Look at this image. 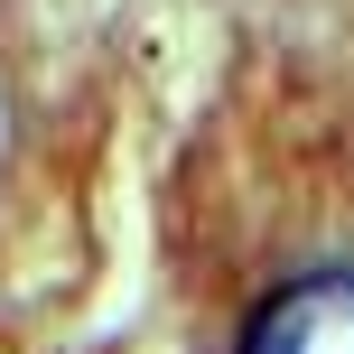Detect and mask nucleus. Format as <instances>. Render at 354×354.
I'll use <instances>...</instances> for the list:
<instances>
[{"mask_svg": "<svg viewBox=\"0 0 354 354\" xmlns=\"http://www.w3.org/2000/svg\"><path fill=\"white\" fill-rule=\"evenodd\" d=\"M243 354H354V270L289 280L280 299L252 317Z\"/></svg>", "mask_w": 354, "mask_h": 354, "instance_id": "f257e3e1", "label": "nucleus"}]
</instances>
